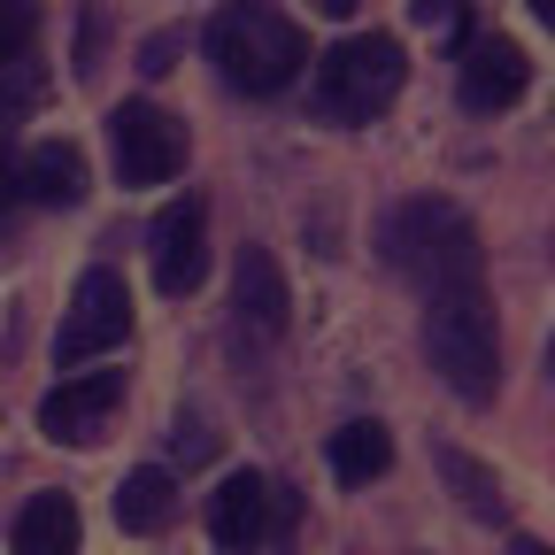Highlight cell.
Wrapping results in <instances>:
<instances>
[{
  "mask_svg": "<svg viewBox=\"0 0 555 555\" xmlns=\"http://www.w3.org/2000/svg\"><path fill=\"white\" fill-rule=\"evenodd\" d=\"M208 62L224 69L232 93L270 101L309 69V39L278 0H224V9L208 16Z\"/></svg>",
  "mask_w": 555,
  "mask_h": 555,
  "instance_id": "1",
  "label": "cell"
},
{
  "mask_svg": "<svg viewBox=\"0 0 555 555\" xmlns=\"http://www.w3.org/2000/svg\"><path fill=\"white\" fill-rule=\"evenodd\" d=\"M425 356L440 371V386L470 409H486L502 393V339H494V309H486V286H433L425 294Z\"/></svg>",
  "mask_w": 555,
  "mask_h": 555,
  "instance_id": "2",
  "label": "cell"
},
{
  "mask_svg": "<svg viewBox=\"0 0 555 555\" xmlns=\"http://www.w3.org/2000/svg\"><path fill=\"white\" fill-rule=\"evenodd\" d=\"M378 247L401 278H416V286H470V278L486 270L478 255V224L463 217L455 201L440 193H416V201H393L386 208V224H378Z\"/></svg>",
  "mask_w": 555,
  "mask_h": 555,
  "instance_id": "3",
  "label": "cell"
},
{
  "mask_svg": "<svg viewBox=\"0 0 555 555\" xmlns=\"http://www.w3.org/2000/svg\"><path fill=\"white\" fill-rule=\"evenodd\" d=\"M401 78H409V62H401V39L393 31H356V39H339L317 54V78H309V108L324 124H371L401 101Z\"/></svg>",
  "mask_w": 555,
  "mask_h": 555,
  "instance_id": "4",
  "label": "cell"
},
{
  "mask_svg": "<svg viewBox=\"0 0 555 555\" xmlns=\"http://www.w3.org/2000/svg\"><path fill=\"white\" fill-rule=\"evenodd\" d=\"M124 339H131V286H124L108 262H93V270L78 278V294H69V309H62L54 363H62V371H78V363L108 356V347H124Z\"/></svg>",
  "mask_w": 555,
  "mask_h": 555,
  "instance_id": "5",
  "label": "cell"
},
{
  "mask_svg": "<svg viewBox=\"0 0 555 555\" xmlns=\"http://www.w3.org/2000/svg\"><path fill=\"white\" fill-rule=\"evenodd\" d=\"M108 147H116V178L124 185H170L185 170V124L155 101H124L108 116Z\"/></svg>",
  "mask_w": 555,
  "mask_h": 555,
  "instance_id": "6",
  "label": "cell"
},
{
  "mask_svg": "<svg viewBox=\"0 0 555 555\" xmlns=\"http://www.w3.org/2000/svg\"><path fill=\"white\" fill-rule=\"evenodd\" d=\"M301 517V502L286 494L278 478L262 470H240L217 486V502H208V532H217V547H262V540H286Z\"/></svg>",
  "mask_w": 555,
  "mask_h": 555,
  "instance_id": "7",
  "label": "cell"
},
{
  "mask_svg": "<svg viewBox=\"0 0 555 555\" xmlns=\"http://www.w3.org/2000/svg\"><path fill=\"white\" fill-rule=\"evenodd\" d=\"M124 401V371H86V378H62L47 401H39V433L47 440H69V448H93L108 433V416Z\"/></svg>",
  "mask_w": 555,
  "mask_h": 555,
  "instance_id": "8",
  "label": "cell"
},
{
  "mask_svg": "<svg viewBox=\"0 0 555 555\" xmlns=\"http://www.w3.org/2000/svg\"><path fill=\"white\" fill-rule=\"evenodd\" d=\"M147 240H155V286H163V294H193L201 270H208V208H201L193 193L170 201Z\"/></svg>",
  "mask_w": 555,
  "mask_h": 555,
  "instance_id": "9",
  "label": "cell"
},
{
  "mask_svg": "<svg viewBox=\"0 0 555 555\" xmlns=\"http://www.w3.org/2000/svg\"><path fill=\"white\" fill-rule=\"evenodd\" d=\"M525 78H532V62H525L517 39H502V31L463 39V108H470V116L509 108V101L525 93Z\"/></svg>",
  "mask_w": 555,
  "mask_h": 555,
  "instance_id": "10",
  "label": "cell"
},
{
  "mask_svg": "<svg viewBox=\"0 0 555 555\" xmlns=\"http://www.w3.org/2000/svg\"><path fill=\"white\" fill-rule=\"evenodd\" d=\"M232 309H240V332H255V339L286 332L294 294H286V270H278L270 247H240V262H232Z\"/></svg>",
  "mask_w": 555,
  "mask_h": 555,
  "instance_id": "11",
  "label": "cell"
},
{
  "mask_svg": "<svg viewBox=\"0 0 555 555\" xmlns=\"http://www.w3.org/2000/svg\"><path fill=\"white\" fill-rule=\"evenodd\" d=\"M24 201L39 208H78L86 201V155L69 147V139H39L24 155Z\"/></svg>",
  "mask_w": 555,
  "mask_h": 555,
  "instance_id": "12",
  "label": "cell"
},
{
  "mask_svg": "<svg viewBox=\"0 0 555 555\" xmlns=\"http://www.w3.org/2000/svg\"><path fill=\"white\" fill-rule=\"evenodd\" d=\"M170 517H178V478L170 470H131L124 486H116V525L124 532H139V540H155V532H170Z\"/></svg>",
  "mask_w": 555,
  "mask_h": 555,
  "instance_id": "13",
  "label": "cell"
},
{
  "mask_svg": "<svg viewBox=\"0 0 555 555\" xmlns=\"http://www.w3.org/2000/svg\"><path fill=\"white\" fill-rule=\"evenodd\" d=\"M9 547L16 555H62V547H78V502L69 494H31L9 525Z\"/></svg>",
  "mask_w": 555,
  "mask_h": 555,
  "instance_id": "14",
  "label": "cell"
},
{
  "mask_svg": "<svg viewBox=\"0 0 555 555\" xmlns=\"http://www.w3.org/2000/svg\"><path fill=\"white\" fill-rule=\"evenodd\" d=\"M386 463H393V433L378 425V416H356V425L332 433V478L339 486H371Z\"/></svg>",
  "mask_w": 555,
  "mask_h": 555,
  "instance_id": "15",
  "label": "cell"
},
{
  "mask_svg": "<svg viewBox=\"0 0 555 555\" xmlns=\"http://www.w3.org/2000/svg\"><path fill=\"white\" fill-rule=\"evenodd\" d=\"M433 463H440V478L455 486V502H463L478 525H502V478H494V470H486V463H470L463 448H440Z\"/></svg>",
  "mask_w": 555,
  "mask_h": 555,
  "instance_id": "16",
  "label": "cell"
},
{
  "mask_svg": "<svg viewBox=\"0 0 555 555\" xmlns=\"http://www.w3.org/2000/svg\"><path fill=\"white\" fill-rule=\"evenodd\" d=\"M39 101H47V69H39V54H24V62H9V69H0V131H9V124H24Z\"/></svg>",
  "mask_w": 555,
  "mask_h": 555,
  "instance_id": "17",
  "label": "cell"
},
{
  "mask_svg": "<svg viewBox=\"0 0 555 555\" xmlns=\"http://www.w3.org/2000/svg\"><path fill=\"white\" fill-rule=\"evenodd\" d=\"M39 54V0H0V69Z\"/></svg>",
  "mask_w": 555,
  "mask_h": 555,
  "instance_id": "18",
  "label": "cell"
},
{
  "mask_svg": "<svg viewBox=\"0 0 555 555\" xmlns=\"http://www.w3.org/2000/svg\"><path fill=\"white\" fill-rule=\"evenodd\" d=\"M16 208H24V155H9V139H0V232L16 224Z\"/></svg>",
  "mask_w": 555,
  "mask_h": 555,
  "instance_id": "19",
  "label": "cell"
},
{
  "mask_svg": "<svg viewBox=\"0 0 555 555\" xmlns=\"http://www.w3.org/2000/svg\"><path fill=\"white\" fill-rule=\"evenodd\" d=\"M170 448H178V463H208V455H217V433H208V416H178Z\"/></svg>",
  "mask_w": 555,
  "mask_h": 555,
  "instance_id": "20",
  "label": "cell"
},
{
  "mask_svg": "<svg viewBox=\"0 0 555 555\" xmlns=\"http://www.w3.org/2000/svg\"><path fill=\"white\" fill-rule=\"evenodd\" d=\"M409 16L440 39H463V0H409Z\"/></svg>",
  "mask_w": 555,
  "mask_h": 555,
  "instance_id": "21",
  "label": "cell"
},
{
  "mask_svg": "<svg viewBox=\"0 0 555 555\" xmlns=\"http://www.w3.org/2000/svg\"><path fill=\"white\" fill-rule=\"evenodd\" d=\"M178 47H185V31H155L147 47H139V69H147V78H163V69L178 62Z\"/></svg>",
  "mask_w": 555,
  "mask_h": 555,
  "instance_id": "22",
  "label": "cell"
},
{
  "mask_svg": "<svg viewBox=\"0 0 555 555\" xmlns=\"http://www.w3.org/2000/svg\"><path fill=\"white\" fill-rule=\"evenodd\" d=\"M309 9H317V16H356L363 0H309Z\"/></svg>",
  "mask_w": 555,
  "mask_h": 555,
  "instance_id": "23",
  "label": "cell"
},
{
  "mask_svg": "<svg viewBox=\"0 0 555 555\" xmlns=\"http://www.w3.org/2000/svg\"><path fill=\"white\" fill-rule=\"evenodd\" d=\"M532 16H540V24H547V31H555V0H532Z\"/></svg>",
  "mask_w": 555,
  "mask_h": 555,
  "instance_id": "24",
  "label": "cell"
},
{
  "mask_svg": "<svg viewBox=\"0 0 555 555\" xmlns=\"http://www.w3.org/2000/svg\"><path fill=\"white\" fill-rule=\"evenodd\" d=\"M547 378H555V339H547Z\"/></svg>",
  "mask_w": 555,
  "mask_h": 555,
  "instance_id": "25",
  "label": "cell"
}]
</instances>
